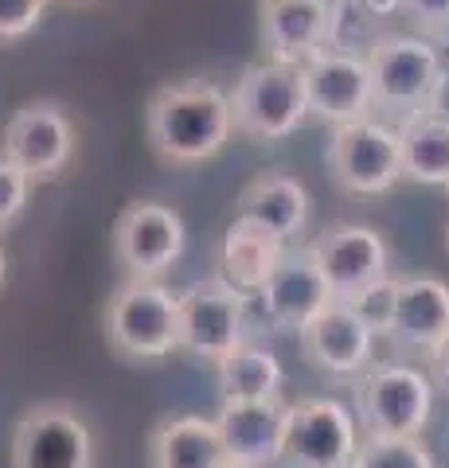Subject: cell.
I'll return each mask as SVG.
<instances>
[{
  "label": "cell",
  "mask_w": 449,
  "mask_h": 468,
  "mask_svg": "<svg viewBox=\"0 0 449 468\" xmlns=\"http://www.w3.org/2000/svg\"><path fill=\"white\" fill-rule=\"evenodd\" d=\"M144 129L156 156L168 165H204L215 153H223L235 133L230 94L211 82L161 86L144 110Z\"/></svg>",
  "instance_id": "obj_1"
},
{
  "label": "cell",
  "mask_w": 449,
  "mask_h": 468,
  "mask_svg": "<svg viewBox=\"0 0 449 468\" xmlns=\"http://www.w3.org/2000/svg\"><path fill=\"white\" fill-rule=\"evenodd\" d=\"M230 113H235L239 133L258 141H282L297 133L313 117L305 67L278 63V58H262V63L246 67L235 94H230Z\"/></svg>",
  "instance_id": "obj_2"
},
{
  "label": "cell",
  "mask_w": 449,
  "mask_h": 468,
  "mask_svg": "<svg viewBox=\"0 0 449 468\" xmlns=\"http://www.w3.org/2000/svg\"><path fill=\"white\" fill-rule=\"evenodd\" d=\"M106 340L122 359H165L180 347V292L161 282H129L110 297Z\"/></svg>",
  "instance_id": "obj_3"
},
{
  "label": "cell",
  "mask_w": 449,
  "mask_h": 468,
  "mask_svg": "<svg viewBox=\"0 0 449 468\" xmlns=\"http://www.w3.org/2000/svg\"><path fill=\"white\" fill-rule=\"evenodd\" d=\"M375 106L414 117L422 110H438L445 94V63L442 51L426 36H383L368 55Z\"/></svg>",
  "instance_id": "obj_4"
},
{
  "label": "cell",
  "mask_w": 449,
  "mask_h": 468,
  "mask_svg": "<svg viewBox=\"0 0 449 468\" xmlns=\"http://www.w3.org/2000/svg\"><path fill=\"white\" fill-rule=\"evenodd\" d=\"M356 406L368 437H418L430 421L433 387L411 363H375L359 375Z\"/></svg>",
  "instance_id": "obj_5"
},
{
  "label": "cell",
  "mask_w": 449,
  "mask_h": 468,
  "mask_svg": "<svg viewBox=\"0 0 449 468\" xmlns=\"http://www.w3.org/2000/svg\"><path fill=\"white\" fill-rule=\"evenodd\" d=\"M328 172L352 196H383L402 180L399 129L375 117L337 125L328 137Z\"/></svg>",
  "instance_id": "obj_6"
},
{
  "label": "cell",
  "mask_w": 449,
  "mask_h": 468,
  "mask_svg": "<svg viewBox=\"0 0 449 468\" xmlns=\"http://www.w3.org/2000/svg\"><path fill=\"white\" fill-rule=\"evenodd\" d=\"M12 468H94V433L67 402H36L12 430Z\"/></svg>",
  "instance_id": "obj_7"
},
{
  "label": "cell",
  "mask_w": 449,
  "mask_h": 468,
  "mask_svg": "<svg viewBox=\"0 0 449 468\" xmlns=\"http://www.w3.org/2000/svg\"><path fill=\"white\" fill-rule=\"evenodd\" d=\"M246 328V292H239L219 273L192 282L180 292V347L196 359L219 363L235 351Z\"/></svg>",
  "instance_id": "obj_8"
},
{
  "label": "cell",
  "mask_w": 449,
  "mask_h": 468,
  "mask_svg": "<svg viewBox=\"0 0 449 468\" xmlns=\"http://www.w3.org/2000/svg\"><path fill=\"white\" fill-rule=\"evenodd\" d=\"M356 449V418L337 399L289 406L278 457L285 468H352Z\"/></svg>",
  "instance_id": "obj_9"
},
{
  "label": "cell",
  "mask_w": 449,
  "mask_h": 468,
  "mask_svg": "<svg viewBox=\"0 0 449 468\" xmlns=\"http://www.w3.org/2000/svg\"><path fill=\"white\" fill-rule=\"evenodd\" d=\"M113 254L129 277L156 282L184 254V218L153 199H137L113 223Z\"/></svg>",
  "instance_id": "obj_10"
},
{
  "label": "cell",
  "mask_w": 449,
  "mask_h": 468,
  "mask_svg": "<svg viewBox=\"0 0 449 468\" xmlns=\"http://www.w3.org/2000/svg\"><path fill=\"white\" fill-rule=\"evenodd\" d=\"M5 156L27 172V180H51L75 153V125L55 101H27L5 122Z\"/></svg>",
  "instance_id": "obj_11"
},
{
  "label": "cell",
  "mask_w": 449,
  "mask_h": 468,
  "mask_svg": "<svg viewBox=\"0 0 449 468\" xmlns=\"http://www.w3.org/2000/svg\"><path fill=\"white\" fill-rule=\"evenodd\" d=\"M337 301H352L359 289L387 277V242L380 230L359 223H337L309 246Z\"/></svg>",
  "instance_id": "obj_12"
},
{
  "label": "cell",
  "mask_w": 449,
  "mask_h": 468,
  "mask_svg": "<svg viewBox=\"0 0 449 468\" xmlns=\"http://www.w3.org/2000/svg\"><path fill=\"white\" fill-rule=\"evenodd\" d=\"M305 86H309V110L321 122L347 125L359 122V117H371L375 86L364 55H344L325 48L305 63Z\"/></svg>",
  "instance_id": "obj_13"
},
{
  "label": "cell",
  "mask_w": 449,
  "mask_h": 468,
  "mask_svg": "<svg viewBox=\"0 0 449 468\" xmlns=\"http://www.w3.org/2000/svg\"><path fill=\"white\" fill-rule=\"evenodd\" d=\"M332 301H337V292L328 289L321 266L309 254V246L285 254L282 266L270 273V282L258 289V304H262L266 320L278 332H294V335L305 332L309 320L321 316Z\"/></svg>",
  "instance_id": "obj_14"
},
{
  "label": "cell",
  "mask_w": 449,
  "mask_h": 468,
  "mask_svg": "<svg viewBox=\"0 0 449 468\" xmlns=\"http://www.w3.org/2000/svg\"><path fill=\"white\" fill-rule=\"evenodd\" d=\"M301 356L325 375H364L371 367L375 332L359 320V313L347 301H332L321 316L309 320V328L297 335Z\"/></svg>",
  "instance_id": "obj_15"
},
{
  "label": "cell",
  "mask_w": 449,
  "mask_h": 468,
  "mask_svg": "<svg viewBox=\"0 0 449 468\" xmlns=\"http://www.w3.org/2000/svg\"><path fill=\"white\" fill-rule=\"evenodd\" d=\"M289 406L282 399L266 402H223L215 414V430L223 437L227 461L242 468H266L282 457Z\"/></svg>",
  "instance_id": "obj_16"
},
{
  "label": "cell",
  "mask_w": 449,
  "mask_h": 468,
  "mask_svg": "<svg viewBox=\"0 0 449 468\" xmlns=\"http://www.w3.org/2000/svg\"><path fill=\"white\" fill-rule=\"evenodd\" d=\"M332 0H266L262 5V48L266 58L305 67L328 48Z\"/></svg>",
  "instance_id": "obj_17"
},
{
  "label": "cell",
  "mask_w": 449,
  "mask_h": 468,
  "mask_svg": "<svg viewBox=\"0 0 449 468\" xmlns=\"http://www.w3.org/2000/svg\"><path fill=\"white\" fill-rule=\"evenodd\" d=\"M390 344L430 351L449 335V285L442 277H402L395 316H390Z\"/></svg>",
  "instance_id": "obj_18"
},
{
  "label": "cell",
  "mask_w": 449,
  "mask_h": 468,
  "mask_svg": "<svg viewBox=\"0 0 449 468\" xmlns=\"http://www.w3.org/2000/svg\"><path fill=\"white\" fill-rule=\"evenodd\" d=\"M235 218H246V223L262 227L270 234H278L282 242H289L294 234H301V227L309 218V192L297 176L262 172L239 192Z\"/></svg>",
  "instance_id": "obj_19"
},
{
  "label": "cell",
  "mask_w": 449,
  "mask_h": 468,
  "mask_svg": "<svg viewBox=\"0 0 449 468\" xmlns=\"http://www.w3.org/2000/svg\"><path fill=\"white\" fill-rule=\"evenodd\" d=\"M149 464L153 468H227L223 437L215 430V418L180 414L165 418L149 433Z\"/></svg>",
  "instance_id": "obj_20"
},
{
  "label": "cell",
  "mask_w": 449,
  "mask_h": 468,
  "mask_svg": "<svg viewBox=\"0 0 449 468\" xmlns=\"http://www.w3.org/2000/svg\"><path fill=\"white\" fill-rule=\"evenodd\" d=\"M285 254L289 250L278 234L246 223V218H235L223 230V242H219V277L239 292H254L258 297V289L270 282V273L282 266Z\"/></svg>",
  "instance_id": "obj_21"
},
{
  "label": "cell",
  "mask_w": 449,
  "mask_h": 468,
  "mask_svg": "<svg viewBox=\"0 0 449 468\" xmlns=\"http://www.w3.org/2000/svg\"><path fill=\"white\" fill-rule=\"evenodd\" d=\"M402 180L445 187L449 184V113L422 110L399 125Z\"/></svg>",
  "instance_id": "obj_22"
},
{
  "label": "cell",
  "mask_w": 449,
  "mask_h": 468,
  "mask_svg": "<svg viewBox=\"0 0 449 468\" xmlns=\"http://www.w3.org/2000/svg\"><path fill=\"white\" fill-rule=\"evenodd\" d=\"M219 367V390L223 402H266L282 399L285 371L273 351L258 344H239L227 359L215 363Z\"/></svg>",
  "instance_id": "obj_23"
},
{
  "label": "cell",
  "mask_w": 449,
  "mask_h": 468,
  "mask_svg": "<svg viewBox=\"0 0 449 468\" xmlns=\"http://www.w3.org/2000/svg\"><path fill=\"white\" fill-rule=\"evenodd\" d=\"M383 39L380 16L364 5V0H332V16H328V51L344 55H371L375 43Z\"/></svg>",
  "instance_id": "obj_24"
},
{
  "label": "cell",
  "mask_w": 449,
  "mask_h": 468,
  "mask_svg": "<svg viewBox=\"0 0 449 468\" xmlns=\"http://www.w3.org/2000/svg\"><path fill=\"white\" fill-rule=\"evenodd\" d=\"M352 468H433V457L418 437H368L364 433Z\"/></svg>",
  "instance_id": "obj_25"
},
{
  "label": "cell",
  "mask_w": 449,
  "mask_h": 468,
  "mask_svg": "<svg viewBox=\"0 0 449 468\" xmlns=\"http://www.w3.org/2000/svg\"><path fill=\"white\" fill-rule=\"evenodd\" d=\"M395 301H399V282L395 277H380L375 285H368V289H359L352 301V309L359 313V320L375 332V335H387L390 332V316H395Z\"/></svg>",
  "instance_id": "obj_26"
},
{
  "label": "cell",
  "mask_w": 449,
  "mask_h": 468,
  "mask_svg": "<svg viewBox=\"0 0 449 468\" xmlns=\"http://www.w3.org/2000/svg\"><path fill=\"white\" fill-rule=\"evenodd\" d=\"M51 0H0V43L24 39L27 32H36L43 12Z\"/></svg>",
  "instance_id": "obj_27"
},
{
  "label": "cell",
  "mask_w": 449,
  "mask_h": 468,
  "mask_svg": "<svg viewBox=\"0 0 449 468\" xmlns=\"http://www.w3.org/2000/svg\"><path fill=\"white\" fill-rule=\"evenodd\" d=\"M27 192H32V180H27V172L20 165H12V160L0 153V227H8L12 218L24 211Z\"/></svg>",
  "instance_id": "obj_28"
},
{
  "label": "cell",
  "mask_w": 449,
  "mask_h": 468,
  "mask_svg": "<svg viewBox=\"0 0 449 468\" xmlns=\"http://www.w3.org/2000/svg\"><path fill=\"white\" fill-rule=\"evenodd\" d=\"M402 12L422 27V36H449V0H402Z\"/></svg>",
  "instance_id": "obj_29"
},
{
  "label": "cell",
  "mask_w": 449,
  "mask_h": 468,
  "mask_svg": "<svg viewBox=\"0 0 449 468\" xmlns=\"http://www.w3.org/2000/svg\"><path fill=\"white\" fill-rule=\"evenodd\" d=\"M426 356H430V367H433V375H438V383L449 390V335L438 347H430Z\"/></svg>",
  "instance_id": "obj_30"
},
{
  "label": "cell",
  "mask_w": 449,
  "mask_h": 468,
  "mask_svg": "<svg viewBox=\"0 0 449 468\" xmlns=\"http://www.w3.org/2000/svg\"><path fill=\"white\" fill-rule=\"evenodd\" d=\"M364 5L375 12V16H390V12H395V8H402V0H364Z\"/></svg>",
  "instance_id": "obj_31"
},
{
  "label": "cell",
  "mask_w": 449,
  "mask_h": 468,
  "mask_svg": "<svg viewBox=\"0 0 449 468\" xmlns=\"http://www.w3.org/2000/svg\"><path fill=\"white\" fill-rule=\"evenodd\" d=\"M0 285H5V250H0Z\"/></svg>",
  "instance_id": "obj_32"
},
{
  "label": "cell",
  "mask_w": 449,
  "mask_h": 468,
  "mask_svg": "<svg viewBox=\"0 0 449 468\" xmlns=\"http://www.w3.org/2000/svg\"><path fill=\"white\" fill-rule=\"evenodd\" d=\"M63 5H86V0H63Z\"/></svg>",
  "instance_id": "obj_33"
},
{
  "label": "cell",
  "mask_w": 449,
  "mask_h": 468,
  "mask_svg": "<svg viewBox=\"0 0 449 468\" xmlns=\"http://www.w3.org/2000/svg\"><path fill=\"white\" fill-rule=\"evenodd\" d=\"M445 254H449V227H445Z\"/></svg>",
  "instance_id": "obj_34"
},
{
  "label": "cell",
  "mask_w": 449,
  "mask_h": 468,
  "mask_svg": "<svg viewBox=\"0 0 449 468\" xmlns=\"http://www.w3.org/2000/svg\"><path fill=\"white\" fill-rule=\"evenodd\" d=\"M227 468H242V464H227Z\"/></svg>",
  "instance_id": "obj_35"
},
{
  "label": "cell",
  "mask_w": 449,
  "mask_h": 468,
  "mask_svg": "<svg viewBox=\"0 0 449 468\" xmlns=\"http://www.w3.org/2000/svg\"><path fill=\"white\" fill-rule=\"evenodd\" d=\"M445 196H449V184H445Z\"/></svg>",
  "instance_id": "obj_36"
},
{
  "label": "cell",
  "mask_w": 449,
  "mask_h": 468,
  "mask_svg": "<svg viewBox=\"0 0 449 468\" xmlns=\"http://www.w3.org/2000/svg\"><path fill=\"white\" fill-rule=\"evenodd\" d=\"M262 5H266V0H262Z\"/></svg>",
  "instance_id": "obj_37"
}]
</instances>
